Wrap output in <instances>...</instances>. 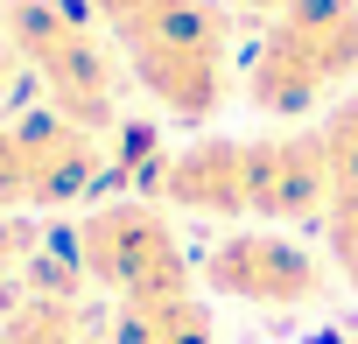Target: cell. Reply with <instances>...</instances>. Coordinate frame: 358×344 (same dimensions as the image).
<instances>
[{
	"instance_id": "obj_11",
	"label": "cell",
	"mask_w": 358,
	"mask_h": 344,
	"mask_svg": "<svg viewBox=\"0 0 358 344\" xmlns=\"http://www.w3.org/2000/svg\"><path fill=\"white\" fill-rule=\"evenodd\" d=\"M29 260H36V225L15 218V211H0V281H15V288H22Z\"/></svg>"
},
{
	"instance_id": "obj_4",
	"label": "cell",
	"mask_w": 358,
	"mask_h": 344,
	"mask_svg": "<svg viewBox=\"0 0 358 344\" xmlns=\"http://www.w3.org/2000/svg\"><path fill=\"white\" fill-rule=\"evenodd\" d=\"M78 267L92 288L113 302H169V295H197V253L176 239L169 211L148 197H106L85 218H71Z\"/></svg>"
},
{
	"instance_id": "obj_5",
	"label": "cell",
	"mask_w": 358,
	"mask_h": 344,
	"mask_svg": "<svg viewBox=\"0 0 358 344\" xmlns=\"http://www.w3.org/2000/svg\"><path fill=\"white\" fill-rule=\"evenodd\" d=\"M113 183V141L85 134L57 106H15L0 113V211H71Z\"/></svg>"
},
{
	"instance_id": "obj_12",
	"label": "cell",
	"mask_w": 358,
	"mask_h": 344,
	"mask_svg": "<svg viewBox=\"0 0 358 344\" xmlns=\"http://www.w3.org/2000/svg\"><path fill=\"white\" fill-rule=\"evenodd\" d=\"M15 85H22V64H15V50H8V43H0V106L15 99Z\"/></svg>"
},
{
	"instance_id": "obj_13",
	"label": "cell",
	"mask_w": 358,
	"mask_h": 344,
	"mask_svg": "<svg viewBox=\"0 0 358 344\" xmlns=\"http://www.w3.org/2000/svg\"><path fill=\"white\" fill-rule=\"evenodd\" d=\"M225 8H239V15H260V22H274L281 8H295V0H225Z\"/></svg>"
},
{
	"instance_id": "obj_6",
	"label": "cell",
	"mask_w": 358,
	"mask_h": 344,
	"mask_svg": "<svg viewBox=\"0 0 358 344\" xmlns=\"http://www.w3.org/2000/svg\"><path fill=\"white\" fill-rule=\"evenodd\" d=\"M197 281L246 309H316L330 288V260L281 225H225L197 253Z\"/></svg>"
},
{
	"instance_id": "obj_2",
	"label": "cell",
	"mask_w": 358,
	"mask_h": 344,
	"mask_svg": "<svg viewBox=\"0 0 358 344\" xmlns=\"http://www.w3.org/2000/svg\"><path fill=\"white\" fill-rule=\"evenodd\" d=\"M0 43L15 50L36 99L57 106L64 120H78L85 134L113 141L127 127L120 113H127L134 78L85 0H0Z\"/></svg>"
},
{
	"instance_id": "obj_3",
	"label": "cell",
	"mask_w": 358,
	"mask_h": 344,
	"mask_svg": "<svg viewBox=\"0 0 358 344\" xmlns=\"http://www.w3.org/2000/svg\"><path fill=\"white\" fill-rule=\"evenodd\" d=\"M239 92L260 120H309L358 92V0H295L260 22Z\"/></svg>"
},
{
	"instance_id": "obj_7",
	"label": "cell",
	"mask_w": 358,
	"mask_h": 344,
	"mask_svg": "<svg viewBox=\"0 0 358 344\" xmlns=\"http://www.w3.org/2000/svg\"><path fill=\"white\" fill-rule=\"evenodd\" d=\"M0 344H106V323L85 309V295H29V288H15L0 302Z\"/></svg>"
},
{
	"instance_id": "obj_1",
	"label": "cell",
	"mask_w": 358,
	"mask_h": 344,
	"mask_svg": "<svg viewBox=\"0 0 358 344\" xmlns=\"http://www.w3.org/2000/svg\"><path fill=\"white\" fill-rule=\"evenodd\" d=\"M92 22L113 36L134 92L183 120L204 127L232 99V8L225 0H85Z\"/></svg>"
},
{
	"instance_id": "obj_8",
	"label": "cell",
	"mask_w": 358,
	"mask_h": 344,
	"mask_svg": "<svg viewBox=\"0 0 358 344\" xmlns=\"http://www.w3.org/2000/svg\"><path fill=\"white\" fill-rule=\"evenodd\" d=\"M106 344H218V323L197 295H169V302H113Z\"/></svg>"
},
{
	"instance_id": "obj_10",
	"label": "cell",
	"mask_w": 358,
	"mask_h": 344,
	"mask_svg": "<svg viewBox=\"0 0 358 344\" xmlns=\"http://www.w3.org/2000/svg\"><path fill=\"white\" fill-rule=\"evenodd\" d=\"M316 148H323V162H330L337 183H358V92H344L316 120Z\"/></svg>"
},
{
	"instance_id": "obj_9",
	"label": "cell",
	"mask_w": 358,
	"mask_h": 344,
	"mask_svg": "<svg viewBox=\"0 0 358 344\" xmlns=\"http://www.w3.org/2000/svg\"><path fill=\"white\" fill-rule=\"evenodd\" d=\"M316 232H323V260H330V274L358 295V183H337V190H330Z\"/></svg>"
}]
</instances>
